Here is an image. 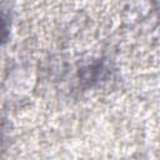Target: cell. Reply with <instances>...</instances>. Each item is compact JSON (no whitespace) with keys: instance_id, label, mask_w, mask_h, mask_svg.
<instances>
[{"instance_id":"obj_1","label":"cell","mask_w":160,"mask_h":160,"mask_svg":"<svg viewBox=\"0 0 160 160\" xmlns=\"http://www.w3.org/2000/svg\"><path fill=\"white\" fill-rule=\"evenodd\" d=\"M154 2H155V4L158 5V8L160 9V0H154Z\"/></svg>"}]
</instances>
